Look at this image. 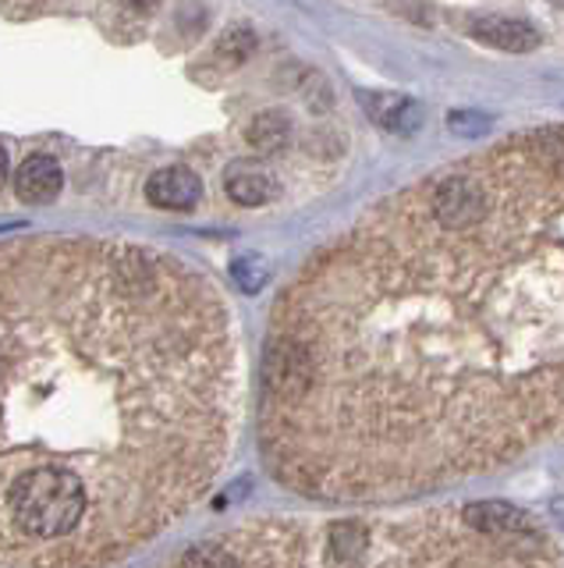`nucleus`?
I'll return each mask as SVG.
<instances>
[{"instance_id": "f257e3e1", "label": "nucleus", "mask_w": 564, "mask_h": 568, "mask_svg": "<svg viewBox=\"0 0 564 568\" xmlns=\"http://www.w3.org/2000/svg\"><path fill=\"white\" fill-rule=\"evenodd\" d=\"M242 352L221 288L121 239L0 242V568H111L217 484Z\"/></svg>"}, {"instance_id": "f03ea898", "label": "nucleus", "mask_w": 564, "mask_h": 568, "mask_svg": "<svg viewBox=\"0 0 564 568\" xmlns=\"http://www.w3.org/2000/svg\"><path fill=\"white\" fill-rule=\"evenodd\" d=\"M61 185H64V174L58 168V160L47 153L25 156L19 164V174H14V192H19L22 203H32V206L54 203Z\"/></svg>"}, {"instance_id": "7ed1b4c3", "label": "nucleus", "mask_w": 564, "mask_h": 568, "mask_svg": "<svg viewBox=\"0 0 564 568\" xmlns=\"http://www.w3.org/2000/svg\"><path fill=\"white\" fill-rule=\"evenodd\" d=\"M146 195H150L153 206L185 213V210H192V206L199 203L203 182H199V174L188 171V168H164V171L150 174Z\"/></svg>"}, {"instance_id": "20e7f679", "label": "nucleus", "mask_w": 564, "mask_h": 568, "mask_svg": "<svg viewBox=\"0 0 564 568\" xmlns=\"http://www.w3.org/2000/svg\"><path fill=\"white\" fill-rule=\"evenodd\" d=\"M462 519L469 529L483 532V537H522V532L533 529V519L515 508V505H504V501H480V505H469L462 511Z\"/></svg>"}, {"instance_id": "39448f33", "label": "nucleus", "mask_w": 564, "mask_h": 568, "mask_svg": "<svg viewBox=\"0 0 564 568\" xmlns=\"http://www.w3.org/2000/svg\"><path fill=\"white\" fill-rule=\"evenodd\" d=\"M469 32L486 47H498L507 53H529L540 47V32L529 22H522V18H498V14L480 18V22H472Z\"/></svg>"}, {"instance_id": "423d86ee", "label": "nucleus", "mask_w": 564, "mask_h": 568, "mask_svg": "<svg viewBox=\"0 0 564 568\" xmlns=\"http://www.w3.org/2000/svg\"><path fill=\"white\" fill-rule=\"evenodd\" d=\"M362 100L369 106V118H373L377 124H383L387 132L412 135L422 124L419 103L409 100V97H398V93H362Z\"/></svg>"}, {"instance_id": "0eeeda50", "label": "nucleus", "mask_w": 564, "mask_h": 568, "mask_svg": "<svg viewBox=\"0 0 564 568\" xmlns=\"http://www.w3.org/2000/svg\"><path fill=\"white\" fill-rule=\"evenodd\" d=\"M224 189L242 206H263L274 195V182H270V178L263 174V171H256V168H245V164H235L232 171H227Z\"/></svg>"}, {"instance_id": "6e6552de", "label": "nucleus", "mask_w": 564, "mask_h": 568, "mask_svg": "<svg viewBox=\"0 0 564 568\" xmlns=\"http://www.w3.org/2000/svg\"><path fill=\"white\" fill-rule=\"evenodd\" d=\"M288 139H291V121L280 111H267V114H259L249 124V142H253L256 150H263V153L280 150Z\"/></svg>"}, {"instance_id": "1a4fd4ad", "label": "nucleus", "mask_w": 564, "mask_h": 568, "mask_svg": "<svg viewBox=\"0 0 564 568\" xmlns=\"http://www.w3.org/2000/svg\"><path fill=\"white\" fill-rule=\"evenodd\" d=\"M182 568H242L224 544H196L182 558Z\"/></svg>"}, {"instance_id": "9d476101", "label": "nucleus", "mask_w": 564, "mask_h": 568, "mask_svg": "<svg viewBox=\"0 0 564 568\" xmlns=\"http://www.w3.org/2000/svg\"><path fill=\"white\" fill-rule=\"evenodd\" d=\"M232 277L242 284L245 292H259V288H263V281L270 277V266H267V260H259V256H253V253H245V256H238V260L232 263Z\"/></svg>"}, {"instance_id": "9b49d317", "label": "nucleus", "mask_w": 564, "mask_h": 568, "mask_svg": "<svg viewBox=\"0 0 564 568\" xmlns=\"http://www.w3.org/2000/svg\"><path fill=\"white\" fill-rule=\"evenodd\" d=\"M448 129L458 135H483L490 129V118L486 114H475V111H451L448 114Z\"/></svg>"}, {"instance_id": "f8f14e48", "label": "nucleus", "mask_w": 564, "mask_h": 568, "mask_svg": "<svg viewBox=\"0 0 564 568\" xmlns=\"http://www.w3.org/2000/svg\"><path fill=\"white\" fill-rule=\"evenodd\" d=\"M11 18H32V14H43V8H4Z\"/></svg>"}, {"instance_id": "ddd939ff", "label": "nucleus", "mask_w": 564, "mask_h": 568, "mask_svg": "<svg viewBox=\"0 0 564 568\" xmlns=\"http://www.w3.org/2000/svg\"><path fill=\"white\" fill-rule=\"evenodd\" d=\"M8 168H11V160L4 150H0V189H4V182H8Z\"/></svg>"}]
</instances>
